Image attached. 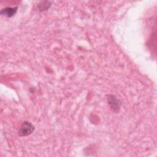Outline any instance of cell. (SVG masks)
<instances>
[{
  "mask_svg": "<svg viewBox=\"0 0 157 157\" xmlns=\"http://www.w3.org/2000/svg\"><path fill=\"white\" fill-rule=\"evenodd\" d=\"M34 126H33V124L29 121H25L23 122V123L21 124L18 131V136L21 137L27 136L31 134L34 131Z\"/></svg>",
  "mask_w": 157,
  "mask_h": 157,
  "instance_id": "obj_1",
  "label": "cell"
},
{
  "mask_svg": "<svg viewBox=\"0 0 157 157\" xmlns=\"http://www.w3.org/2000/svg\"><path fill=\"white\" fill-rule=\"evenodd\" d=\"M107 102L112 111L115 112H118L119 111L121 105V102L115 96L111 94L108 95Z\"/></svg>",
  "mask_w": 157,
  "mask_h": 157,
  "instance_id": "obj_2",
  "label": "cell"
},
{
  "mask_svg": "<svg viewBox=\"0 0 157 157\" xmlns=\"http://www.w3.org/2000/svg\"><path fill=\"white\" fill-rule=\"evenodd\" d=\"M17 9H18L17 7H7L1 10V14L6 15L7 17H12L15 14V13L17 11Z\"/></svg>",
  "mask_w": 157,
  "mask_h": 157,
  "instance_id": "obj_3",
  "label": "cell"
},
{
  "mask_svg": "<svg viewBox=\"0 0 157 157\" xmlns=\"http://www.w3.org/2000/svg\"><path fill=\"white\" fill-rule=\"evenodd\" d=\"M51 3L52 2H50V1H42L37 6L38 9L40 11L46 10L51 6Z\"/></svg>",
  "mask_w": 157,
  "mask_h": 157,
  "instance_id": "obj_4",
  "label": "cell"
}]
</instances>
